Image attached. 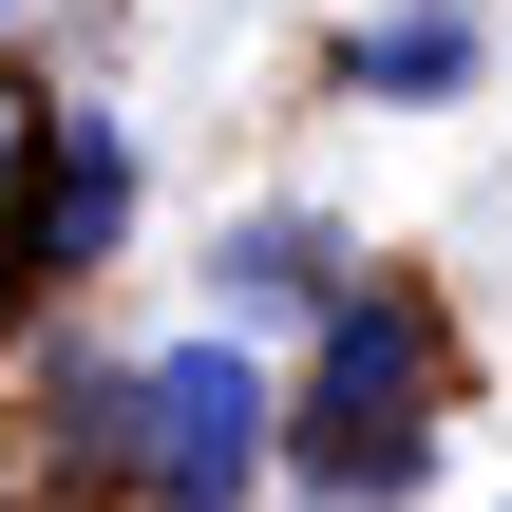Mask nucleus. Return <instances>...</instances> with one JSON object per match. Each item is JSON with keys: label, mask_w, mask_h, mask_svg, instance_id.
Segmentation results:
<instances>
[{"label": "nucleus", "mask_w": 512, "mask_h": 512, "mask_svg": "<svg viewBox=\"0 0 512 512\" xmlns=\"http://www.w3.org/2000/svg\"><path fill=\"white\" fill-rule=\"evenodd\" d=\"M285 456H304L342 512L418 494V456H437V323H418L399 285H361V304L323 323V380H304V437H285Z\"/></svg>", "instance_id": "1"}, {"label": "nucleus", "mask_w": 512, "mask_h": 512, "mask_svg": "<svg viewBox=\"0 0 512 512\" xmlns=\"http://www.w3.org/2000/svg\"><path fill=\"white\" fill-rule=\"evenodd\" d=\"M114 456L152 475V512H247V475H266V380L228 342H171V361L114 380Z\"/></svg>", "instance_id": "2"}, {"label": "nucleus", "mask_w": 512, "mask_h": 512, "mask_svg": "<svg viewBox=\"0 0 512 512\" xmlns=\"http://www.w3.org/2000/svg\"><path fill=\"white\" fill-rule=\"evenodd\" d=\"M114 209H133V133H114V114H57V133L19 152V190H0V304H19L38 266H95Z\"/></svg>", "instance_id": "3"}, {"label": "nucleus", "mask_w": 512, "mask_h": 512, "mask_svg": "<svg viewBox=\"0 0 512 512\" xmlns=\"http://www.w3.org/2000/svg\"><path fill=\"white\" fill-rule=\"evenodd\" d=\"M475 76V19L456 0H418V19H361V95H456Z\"/></svg>", "instance_id": "4"}, {"label": "nucleus", "mask_w": 512, "mask_h": 512, "mask_svg": "<svg viewBox=\"0 0 512 512\" xmlns=\"http://www.w3.org/2000/svg\"><path fill=\"white\" fill-rule=\"evenodd\" d=\"M304 285H323V228H304V209L228 228V304H304Z\"/></svg>", "instance_id": "5"}]
</instances>
